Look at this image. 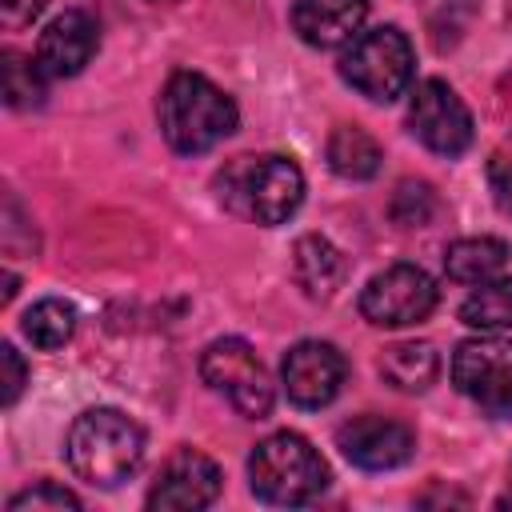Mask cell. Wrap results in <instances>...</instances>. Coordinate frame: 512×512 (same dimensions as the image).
Returning <instances> with one entry per match:
<instances>
[{
	"label": "cell",
	"mask_w": 512,
	"mask_h": 512,
	"mask_svg": "<svg viewBox=\"0 0 512 512\" xmlns=\"http://www.w3.org/2000/svg\"><path fill=\"white\" fill-rule=\"evenodd\" d=\"M160 132L180 156L212 152L224 136L236 132V104L200 72H172L160 92Z\"/></svg>",
	"instance_id": "cell-1"
},
{
	"label": "cell",
	"mask_w": 512,
	"mask_h": 512,
	"mask_svg": "<svg viewBox=\"0 0 512 512\" xmlns=\"http://www.w3.org/2000/svg\"><path fill=\"white\" fill-rule=\"evenodd\" d=\"M64 456L84 484L116 488L144 460V428L120 408H88L72 420Z\"/></svg>",
	"instance_id": "cell-2"
},
{
	"label": "cell",
	"mask_w": 512,
	"mask_h": 512,
	"mask_svg": "<svg viewBox=\"0 0 512 512\" xmlns=\"http://www.w3.org/2000/svg\"><path fill=\"white\" fill-rule=\"evenodd\" d=\"M220 204L264 228L284 224L304 200V172L288 156H236L216 176Z\"/></svg>",
	"instance_id": "cell-3"
},
{
	"label": "cell",
	"mask_w": 512,
	"mask_h": 512,
	"mask_svg": "<svg viewBox=\"0 0 512 512\" xmlns=\"http://www.w3.org/2000/svg\"><path fill=\"white\" fill-rule=\"evenodd\" d=\"M248 484L264 504L296 508L328 488V464L300 432H272L248 456Z\"/></svg>",
	"instance_id": "cell-4"
},
{
	"label": "cell",
	"mask_w": 512,
	"mask_h": 512,
	"mask_svg": "<svg viewBox=\"0 0 512 512\" xmlns=\"http://www.w3.org/2000/svg\"><path fill=\"white\" fill-rule=\"evenodd\" d=\"M412 68H416L412 44L392 24L360 32L352 44H344L340 56L344 84H352L372 104H392L396 96H404V88L412 84Z\"/></svg>",
	"instance_id": "cell-5"
},
{
	"label": "cell",
	"mask_w": 512,
	"mask_h": 512,
	"mask_svg": "<svg viewBox=\"0 0 512 512\" xmlns=\"http://www.w3.org/2000/svg\"><path fill=\"white\" fill-rule=\"evenodd\" d=\"M200 376L240 416L264 420L272 412V380H268V368L260 364V356L252 352L248 340H240V336L212 340L200 356Z\"/></svg>",
	"instance_id": "cell-6"
},
{
	"label": "cell",
	"mask_w": 512,
	"mask_h": 512,
	"mask_svg": "<svg viewBox=\"0 0 512 512\" xmlns=\"http://www.w3.org/2000/svg\"><path fill=\"white\" fill-rule=\"evenodd\" d=\"M456 388L496 420H512V340L472 336L452 352Z\"/></svg>",
	"instance_id": "cell-7"
},
{
	"label": "cell",
	"mask_w": 512,
	"mask_h": 512,
	"mask_svg": "<svg viewBox=\"0 0 512 512\" xmlns=\"http://www.w3.org/2000/svg\"><path fill=\"white\" fill-rule=\"evenodd\" d=\"M440 300L436 280L416 264H392L376 272L360 292V316L376 328H408L420 324Z\"/></svg>",
	"instance_id": "cell-8"
},
{
	"label": "cell",
	"mask_w": 512,
	"mask_h": 512,
	"mask_svg": "<svg viewBox=\"0 0 512 512\" xmlns=\"http://www.w3.org/2000/svg\"><path fill=\"white\" fill-rule=\"evenodd\" d=\"M408 128L428 152L448 156V160L472 144V112L464 108L456 88H448L436 76L416 84L412 104H408Z\"/></svg>",
	"instance_id": "cell-9"
},
{
	"label": "cell",
	"mask_w": 512,
	"mask_h": 512,
	"mask_svg": "<svg viewBox=\"0 0 512 512\" xmlns=\"http://www.w3.org/2000/svg\"><path fill=\"white\" fill-rule=\"evenodd\" d=\"M344 356L336 344L328 340H300L284 352L280 364V384L288 392V400L296 408H324L336 400L340 384H344Z\"/></svg>",
	"instance_id": "cell-10"
},
{
	"label": "cell",
	"mask_w": 512,
	"mask_h": 512,
	"mask_svg": "<svg viewBox=\"0 0 512 512\" xmlns=\"http://www.w3.org/2000/svg\"><path fill=\"white\" fill-rule=\"evenodd\" d=\"M336 448L364 472H392L412 460L416 432L392 416H352L336 428Z\"/></svg>",
	"instance_id": "cell-11"
},
{
	"label": "cell",
	"mask_w": 512,
	"mask_h": 512,
	"mask_svg": "<svg viewBox=\"0 0 512 512\" xmlns=\"http://www.w3.org/2000/svg\"><path fill=\"white\" fill-rule=\"evenodd\" d=\"M100 48V24L92 12L84 8H68L60 12L36 44V68L44 72V80H68L76 76Z\"/></svg>",
	"instance_id": "cell-12"
},
{
	"label": "cell",
	"mask_w": 512,
	"mask_h": 512,
	"mask_svg": "<svg viewBox=\"0 0 512 512\" xmlns=\"http://www.w3.org/2000/svg\"><path fill=\"white\" fill-rule=\"evenodd\" d=\"M220 496V468L196 448H180L164 460L156 484L148 488V508H208Z\"/></svg>",
	"instance_id": "cell-13"
},
{
	"label": "cell",
	"mask_w": 512,
	"mask_h": 512,
	"mask_svg": "<svg viewBox=\"0 0 512 512\" xmlns=\"http://www.w3.org/2000/svg\"><path fill=\"white\" fill-rule=\"evenodd\" d=\"M368 0H296L292 32L308 48H344L364 32Z\"/></svg>",
	"instance_id": "cell-14"
},
{
	"label": "cell",
	"mask_w": 512,
	"mask_h": 512,
	"mask_svg": "<svg viewBox=\"0 0 512 512\" xmlns=\"http://www.w3.org/2000/svg\"><path fill=\"white\" fill-rule=\"evenodd\" d=\"M292 276H296V284L304 288V296L328 300V296H336V288L344 284L348 260H344V252H340L332 240L308 232V236H300L296 248H292Z\"/></svg>",
	"instance_id": "cell-15"
},
{
	"label": "cell",
	"mask_w": 512,
	"mask_h": 512,
	"mask_svg": "<svg viewBox=\"0 0 512 512\" xmlns=\"http://www.w3.org/2000/svg\"><path fill=\"white\" fill-rule=\"evenodd\" d=\"M380 376L396 388V392H428L440 376V356L428 340H400L392 348H384L380 356Z\"/></svg>",
	"instance_id": "cell-16"
},
{
	"label": "cell",
	"mask_w": 512,
	"mask_h": 512,
	"mask_svg": "<svg viewBox=\"0 0 512 512\" xmlns=\"http://www.w3.org/2000/svg\"><path fill=\"white\" fill-rule=\"evenodd\" d=\"M508 256H512L508 244L496 240V236H464V240L448 244L444 272L452 280H460V284H484V280H492V276L504 272Z\"/></svg>",
	"instance_id": "cell-17"
},
{
	"label": "cell",
	"mask_w": 512,
	"mask_h": 512,
	"mask_svg": "<svg viewBox=\"0 0 512 512\" xmlns=\"http://www.w3.org/2000/svg\"><path fill=\"white\" fill-rule=\"evenodd\" d=\"M324 156H328V168H332L340 180H372V176L380 172V160H384L376 136L364 132V128H356V124H340V128L328 136Z\"/></svg>",
	"instance_id": "cell-18"
},
{
	"label": "cell",
	"mask_w": 512,
	"mask_h": 512,
	"mask_svg": "<svg viewBox=\"0 0 512 512\" xmlns=\"http://www.w3.org/2000/svg\"><path fill=\"white\" fill-rule=\"evenodd\" d=\"M460 320L480 332L512 328V276H492L476 284L460 304Z\"/></svg>",
	"instance_id": "cell-19"
},
{
	"label": "cell",
	"mask_w": 512,
	"mask_h": 512,
	"mask_svg": "<svg viewBox=\"0 0 512 512\" xmlns=\"http://www.w3.org/2000/svg\"><path fill=\"white\" fill-rule=\"evenodd\" d=\"M20 328H24V336H28L40 352H56V348H64V344L72 340V332H76V308H72L68 300H56V296L36 300V304L24 312Z\"/></svg>",
	"instance_id": "cell-20"
},
{
	"label": "cell",
	"mask_w": 512,
	"mask_h": 512,
	"mask_svg": "<svg viewBox=\"0 0 512 512\" xmlns=\"http://www.w3.org/2000/svg\"><path fill=\"white\" fill-rule=\"evenodd\" d=\"M4 100L8 108H36L44 100V72L20 52H4Z\"/></svg>",
	"instance_id": "cell-21"
},
{
	"label": "cell",
	"mask_w": 512,
	"mask_h": 512,
	"mask_svg": "<svg viewBox=\"0 0 512 512\" xmlns=\"http://www.w3.org/2000/svg\"><path fill=\"white\" fill-rule=\"evenodd\" d=\"M388 216L400 228H424L436 216V192H432V184H424V180H400L396 192H392V200H388Z\"/></svg>",
	"instance_id": "cell-22"
},
{
	"label": "cell",
	"mask_w": 512,
	"mask_h": 512,
	"mask_svg": "<svg viewBox=\"0 0 512 512\" xmlns=\"http://www.w3.org/2000/svg\"><path fill=\"white\" fill-rule=\"evenodd\" d=\"M64 508H80V496L52 480H40L8 500V512H64Z\"/></svg>",
	"instance_id": "cell-23"
},
{
	"label": "cell",
	"mask_w": 512,
	"mask_h": 512,
	"mask_svg": "<svg viewBox=\"0 0 512 512\" xmlns=\"http://www.w3.org/2000/svg\"><path fill=\"white\" fill-rule=\"evenodd\" d=\"M0 368H4V388H0V404L4 408H12L16 400H20V392H24V380H28V368H24V360H20V352L12 348V344H0Z\"/></svg>",
	"instance_id": "cell-24"
},
{
	"label": "cell",
	"mask_w": 512,
	"mask_h": 512,
	"mask_svg": "<svg viewBox=\"0 0 512 512\" xmlns=\"http://www.w3.org/2000/svg\"><path fill=\"white\" fill-rule=\"evenodd\" d=\"M488 188H492L496 208H500V212L512 220V156L496 152V156L488 160Z\"/></svg>",
	"instance_id": "cell-25"
},
{
	"label": "cell",
	"mask_w": 512,
	"mask_h": 512,
	"mask_svg": "<svg viewBox=\"0 0 512 512\" xmlns=\"http://www.w3.org/2000/svg\"><path fill=\"white\" fill-rule=\"evenodd\" d=\"M44 4H48V0H0V8H4V24L20 28V24L36 20V16L44 12Z\"/></svg>",
	"instance_id": "cell-26"
},
{
	"label": "cell",
	"mask_w": 512,
	"mask_h": 512,
	"mask_svg": "<svg viewBox=\"0 0 512 512\" xmlns=\"http://www.w3.org/2000/svg\"><path fill=\"white\" fill-rule=\"evenodd\" d=\"M12 296H16V276H12V272H4V304H8Z\"/></svg>",
	"instance_id": "cell-27"
},
{
	"label": "cell",
	"mask_w": 512,
	"mask_h": 512,
	"mask_svg": "<svg viewBox=\"0 0 512 512\" xmlns=\"http://www.w3.org/2000/svg\"><path fill=\"white\" fill-rule=\"evenodd\" d=\"M508 484H512V480H508ZM500 504H512V496H508V500H500Z\"/></svg>",
	"instance_id": "cell-28"
},
{
	"label": "cell",
	"mask_w": 512,
	"mask_h": 512,
	"mask_svg": "<svg viewBox=\"0 0 512 512\" xmlns=\"http://www.w3.org/2000/svg\"><path fill=\"white\" fill-rule=\"evenodd\" d=\"M156 4H160V0H156Z\"/></svg>",
	"instance_id": "cell-29"
}]
</instances>
